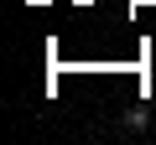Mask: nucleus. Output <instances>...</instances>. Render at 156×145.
<instances>
[{
    "instance_id": "nucleus-1",
    "label": "nucleus",
    "mask_w": 156,
    "mask_h": 145,
    "mask_svg": "<svg viewBox=\"0 0 156 145\" xmlns=\"http://www.w3.org/2000/svg\"><path fill=\"white\" fill-rule=\"evenodd\" d=\"M146 124H151V109H140V104L125 109V130H146Z\"/></svg>"
}]
</instances>
